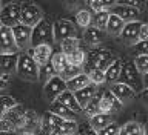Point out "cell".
<instances>
[{"mask_svg":"<svg viewBox=\"0 0 148 135\" xmlns=\"http://www.w3.org/2000/svg\"><path fill=\"white\" fill-rule=\"evenodd\" d=\"M17 74L18 77L26 81H37L40 78V66L36 63L31 54L23 52L18 57V64H17Z\"/></svg>","mask_w":148,"mask_h":135,"instance_id":"6da1fadb","label":"cell"},{"mask_svg":"<svg viewBox=\"0 0 148 135\" xmlns=\"http://www.w3.org/2000/svg\"><path fill=\"white\" fill-rule=\"evenodd\" d=\"M54 26L48 23L43 18L36 28H32V37H31V46L37 48L42 45H49L53 46L54 43Z\"/></svg>","mask_w":148,"mask_h":135,"instance_id":"7a4b0ae2","label":"cell"},{"mask_svg":"<svg viewBox=\"0 0 148 135\" xmlns=\"http://www.w3.org/2000/svg\"><path fill=\"white\" fill-rule=\"evenodd\" d=\"M116 58L117 57H114L106 49H91L86 55V66L85 68H96V69L106 71L108 66L113 64Z\"/></svg>","mask_w":148,"mask_h":135,"instance_id":"3957f363","label":"cell"},{"mask_svg":"<svg viewBox=\"0 0 148 135\" xmlns=\"http://www.w3.org/2000/svg\"><path fill=\"white\" fill-rule=\"evenodd\" d=\"M120 83H125L130 88H133L134 91L140 89V86L143 85L142 78H140V72L137 71L134 62H125L122 63V71H120Z\"/></svg>","mask_w":148,"mask_h":135,"instance_id":"277c9868","label":"cell"},{"mask_svg":"<svg viewBox=\"0 0 148 135\" xmlns=\"http://www.w3.org/2000/svg\"><path fill=\"white\" fill-rule=\"evenodd\" d=\"M20 12H22V25H26L29 28H36L43 20V12L34 3L29 2L20 3Z\"/></svg>","mask_w":148,"mask_h":135,"instance_id":"5b68a950","label":"cell"},{"mask_svg":"<svg viewBox=\"0 0 148 135\" xmlns=\"http://www.w3.org/2000/svg\"><path fill=\"white\" fill-rule=\"evenodd\" d=\"M0 20H2V26L8 28H16L22 25V12H20V5L18 3H8L2 8L0 12Z\"/></svg>","mask_w":148,"mask_h":135,"instance_id":"8992f818","label":"cell"},{"mask_svg":"<svg viewBox=\"0 0 148 135\" xmlns=\"http://www.w3.org/2000/svg\"><path fill=\"white\" fill-rule=\"evenodd\" d=\"M40 123H42V118L37 115V112L34 111H25L23 117L20 120V124L17 128V132L18 134H29V135H36L39 134L40 131Z\"/></svg>","mask_w":148,"mask_h":135,"instance_id":"52a82bcc","label":"cell"},{"mask_svg":"<svg viewBox=\"0 0 148 135\" xmlns=\"http://www.w3.org/2000/svg\"><path fill=\"white\" fill-rule=\"evenodd\" d=\"M54 40L60 43V41L66 40V39H74V37H77V28L74 25L73 22L69 20H57L54 23Z\"/></svg>","mask_w":148,"mask_h":135,"instance_id":"ba28073f","label":"cell"},{"mask_svg":"<svg viewBox=\"0 0 148 135\" xmlns=\"http://www.w3.org/2000/svg\"><path fill=\"white\" fill-rule=\"evenodd\" d=\"M66 89H68L66 81L62 80V78H60V75H56V77H53V78H49V80L45 83V86H43L45 95H46V98L49 100V103L56 101V100L59 98V95L63 94Z\"/></svg>","mask_w":148,"mask_h":135,"instance_id":"9c48e42d","label":"cell"},{"mask_svg":"<svg viewBox=\"0 0 148 135\" xmlns=\"http://www.w3.org/2000/svg\"><path fill=\"white\" fill-rule=\"evenodd\" d=\"M110 12L116 14L117 17H120L125 23H130V22H137L139 20V16H140V11L134 6H130L127 3H119V5H114L113 9Z\"/></svg>","mask_w":148,"mask_h":135,"instance_id":"30bf717a","label":"cell"},{"mask_svg":"<svg viewBox=\"0 0 148 135\" xmlns=\"http://www.w3.org/2000/svg\"><path fill=\"white\" fill-rule=\"evenodd\" d=\"M0 41H2V49H0L2 54H17L20 51L16 43L11 28L2 26V29H0Z\"/></svg>","mask_w":148,"mask_h":135,"instance_id":"8fae6325","label":"cell"},{"mask_svg":"<svg viewBox=\"0 0 148 135\" xmlns=\"http://www.w3.org/2000/svg\"><path fill=\"white\" fill-rule=\"evenodd\" d=\"M12 34L16 39V43L20 51H25L31 46V37H32V28L26 25H18L12 28Z\"/></svg>","mask_w":148,"mask_h":135,"instance_id":"7c38bea8","label":"cell"},{"mask_svg":"<svg viewBox=\"0 0 148 135\" xmlns=\"http://www.w3.org/2000/svg\"><path fill=\"white\" fill-rule=\"evenodd\" d=\"M110 91L116 95V98H117L122 104H127V103H130V101H133L136 98V91H134L133 88H130L128 85L120 83V81L111 85Z\"/></svg>","mask_w":148,"mask_h":135,"instance_id":"4fadbf2b","label":"cell"},{"mask_svg":"<svg viewBox=\"0 0 148 135\" xmlns=\"http://www.w3.org/2000/svg\"><path fill=\"white\" fill-rule=\"evenodd\" d=\"M142 25H143V23H142L140 20L125 23V28H123L122 34H120V39H122L125 43L137 45V43H139V34H140Z\"/></svg>","mask_w":148,"mask_h":135,"instance_id":"5bb4252c","label":"cell"},{"mask_svg":"<svg viewBox=\"0 0 148 135\" xmlns=\"http://www.w3.org/2000/svg\"><path fill=\"white\" fill-rule=\"evenodd\" d=\"M122 103L116 98V95L113 94L111 91H106L103 92L100 98V114H113V112H117V111L122 109Z\"/></svg>","mask_w":148,"mask_h":135,"instance_id":"9a60e30c","label":"cell"},{"mask_svg":"<svg viewBox=\"0 0 148 135\" xmlns=\"http://www.w3.org/2000/svg\"><path fill=\"white\" fill-rule=\"evenodd\" d=\"M31 55H32V58L36 60V63L39 64L40 68H43L48 63H51V58H53V55H54L53 46L42 45V46H37V48H32Z\"/></svg>","mask_w":148,"mask_h":135,"instance_id":"2e32d148","label":"cell"},{"mask_svg":"<svg viewBox=\"0 0 148 135\" xmlns=\"http://www.w3.org/2000/svg\"><path fill=\"white\" fill-rule=\"evenodd\" d=\"M49 112H53L56 115H59L60 118H63V120H66V121H76V118H77V114L76 112H73L69 108H66L65 104H62L60 101H53V103L49 104Z\"/></svg>","mask_w":148,"mask_h":135,"instance_id":"e0dca14e","label":"cell"},{"mask_svg":"<svg viewBox=\"0 0 148 135\" xmlns=\"http://www.w3.org/2000/svg\"><path fill=\"white\" fill-rule=\"evenodd\" d=\"M97 94V86L96 85H92V83H90L88 86H85L83 89L80 91H77V92H74V95H76V98L79 101V104L82 106L83 109H85V106L90 103V101L96 97Z\"/></svg>","mask_w":148,"mask_h":135,"instance_id":"ac0fdd59","label":"cell"},{"mask_svg":"<svg viewBox=\"0 0 148 135\" xmlns=\"http://www.w3.org/2000/svg\"><path fill=\"white\" fill-rule=\"evenodd\" d=\"M57 101H60L62 104H65L66 108H69V109L73 111V112H76L77 115L83 112V108H82L80 104H79V101H77V98H76V95H74V92L68 91V89L65 91L63 94L59 95Z\"/></svg>","mask_w":148,"mask_h":135,"instance_id":"d6986e66","label":"cell"},{"mask_svg":"<svg viewBox=\"0 0 148 135\" xmlns=\"http://www.w3.org/2000/svg\"><path fill=\"white\" fill-rule=\"evenodd\" d=\"M18 57H20V54H2V58H0L2 74H9L12 71H17Z\"/></svg>","mask_w":148,"mask_h":135,"instance_id":"ffe728a7","label":"cell"},{"mask_svg":"<svg viewBox=\"0 0 148 135\" xmlns=\"http://www.w3.org/2000/svg\"><path fill=\"white\" fill-rule=\"evenodd\" d=\"M111 123H114V117L111 114H97L90 118V128H92L97 132L102 131V129L106 128Z\"/></svg>","mask_w":148,"mask_h":135,"instance_id":"44dd1931","label":"cell"},{"mask_svg":"<svg viewBox=\"0 0 148 135\" xmlns=\"http://www.w3.org/2000/svg\"><path fill=\"white\" fill-rule=\"evenodd\" d=\"M125 28V22L120 17H117L116 14L110 12V18H108V25H106V34L110 35H120Z\"/></svg>","mask_w":148,"mask_h":135,"instance_id":"7402d4cb","label":"cell"},{"mask_svg":"<svg viewBox=\"0 0 148 135\" xmlns=\"http://www.w3.org/2000/svg\"><path fill=\"white\" fill-rule=\"evenodd\" d=\"M83 39H85V41L88 45L91 46H96L102 43V41L105 40V31H100V29H96V28H86L85 29V34H83Z\"/></svg>","mask_w":148,"mask_h":135,"instance_id":"603a6c76","label":"cell"},{"mask_svg":"<svg viewBox=\"0 0 148 135\" xmlns=\"http://www.w3.org/2000/svg\"><path fill=\"white\" fill-rule=\"evenodd\" d=\"M120 71H122V60L116 58L113 64L108 66V69L105 71V78H106V83L110 85H114V83L119 81L120 78Z\"/></svg>","mask_w":148,"mask_h":135,"instance_id":"cb8c5ba5","label":"cell"},{"mask_svg":"<svg viewBox=\"0 0 148 135\" xmlns=\"http://www.w3.org/2000/svg\"><path fill=\"white\" fill-rule=\"evenodd\" d=\"M90 78H88V75L85 72L80 74V75H77L76 78H73V80H69L66 81V86H68V91H71V92H77V91H80L83 89L85 86L90 85Z\"/></svg>","mask_w":148,"mask_h":135,"instance_id":"d4e9b609","label":"cell"},{"mask_svg":"<svg viewBox=\"0 0 148 135\" xmlns=\"http://www.w3.org/2000/svg\"><path fill=\"white\" fill-rule=\"evenodd\" d=\"M108 18H110V11L92 14V17H91V26L96 28V29H100V31H106Z\"/></svg>","mask_w":148,"mask_h":135,"instance_id":"484cf974","label":"cell"},{"mask_svg":"<svg viewBox=\"0 0 148 135\" xmlns=\"http://www.w3.org/2000/svg\"><path fill=\"white\" fill-rule=\"evenodd\" d=\"M88 75L90 78V81L92 85L99 86V85H103L106 81L105 78V71H102V69H96V68H85V71H83Z\"/></svg>","mask_w":148,"mask_h":135,"instance_id":"4316f807","label":"cell"},{"mask_svg":"<svg viewBox=\"0 0 148 135\" xmlns=\"http://www.w3.org/2000/svg\"><path fill=\"white\" fill-rule=\"evenodd\" d=\"M51 63H53V66H54V69H56V72H57V75L69 66L66 55L62 54V52H56V54L53 55V58H51Z\"/></svg>","mask_w":148,"mask_h":135,"instance_id":"83f0119b","label":"cell"},{"mask_svg":"<svg viewBox=\"0 0 148 135\" xmlns=\"http://www.w3.org/2000/svg\"><path fill=\"white\" fill-rule=\"evenodd\" d=\"M23 114H25L23 108H22L20 104H17L16 108H12L11 111H8L6 114H3V115H2V118L9 120V121H12V123L18 128V124H20V120H22V117H23Z\"/></svg>","mask_w":148,"mask_h":135,"instance_id":"f1b7e54d","label":"cell"},{"mask_svg":"<svg viewBox=\"0 0 148 135\" xmlns=\"http://www.w3.org/2000/svg\"><path fill=\"white\" fill-rule=\"evenodd\" d=\"M119 135H142V126L137 121H128L120 128Z\"/></svg>","mask_w":148,"mask_h":135,"instance_id":"f546056e","label":"cell"},{"mask_svg":"<svg viewBox=\"0 0 148 135\" xmlns=\"http://www.w3.org/2000/svg\"><path fill=\"white\" fill-rule=\"evenodd\" d=\"M60 52L65 54V55H69V54H73L74 51H77L79 49V39L77 37H74V39H66V40H63V41H60Z\"/></svg>","mask_w":148,"mask_h":135,"instance_id":"4dcf8cb0","label":"cell"},{"mask_svg":"<svg viewBox=\"0 0 148 135\" xmlns=\"http://www.w3.org/2000/svg\"><path fill=\"white\" fill-rule=\"evenodd\" d=\"M91 17H92V14L88 9H80L76 14V23L80 28H83V29H86V28L91 26Z\"/></svg>","mask_w":148,"mask_h":135,"instance_id":"1f68e13d","label":"cell"},{"mask_svg":"<svg viewBox=\"0 0 148 135\" xmlns=\"http://www.w3.org/2000/svg\"><path fill=\"white\" fill-rule=\"evenodd\" d=\"M100 98H102V95L96 94V97L85 106V109H83V111H85V114L90 118L94 117V115H97V114H100Z\"/></svg>","mask_w":148,"mask_h":135,"instance_id":"d6a6232c","label":"cell"},{"mask_svg":"<svg viewBox=\"0 0 148 135\" xmlns=\"http://www.w3.org/2000/svg\"><path fill=\"white\" fill-rule=\"evenodd\" d=\"M66 58H68V63L69 64H73V66H83V64H85L86 62V55H85V52H83V51L79 48L77 51H74L73 54H69V55H66Z\"/></svg>","mask_w":148,"mask_h":135,"instance_id":"836d02e7","label":"cell"},{"mask_svg":"<svg viewBox=\"0 0 148 135\" xmlns=\"http://www.w3.org/2000/svg\"><path fill=\"white\" fill-rule=\"evenodd\" d=\"M80 74H83V69L80 66H73V64H69V66L65 69V71H62L59 74L60 78L65 81H69V80H73V78H76L77 75H80Z\"/></svg>","mask_w":148,"mask_h":135,"instance_id":"e575fe53","label":"cell"},{"mask_svg":"<svg viewBox=\"0 0 148 135\" xmlns=\"http://www.w3.org/2000/svg\"><path fill=\"white\" fill-rule=\"evenodd\" d=\"M133 62H134V64H136L137 71L140 72L142 75L148 72V55H137Z\"/></svg>","mask_w":148,"mask_h":135,"instance_id":"d590c367","label":"cell"},{"mask_svg":"<svg viewBox=\"0 0 148 135\" xmlns=\"http://www.w3.org/2000/svg\"><path fill=\"white\" fill-rule=\"evenodd\" d=\"M108 6H113V3H105V2H100V0H94V2L90 3V8H91L92 14L108 11Z\"/></svg>","mask_w":148,"mask_h":135,"instance_id":"8d00e7d4","label":"cell"},{"mask_svg":"<svg viewBox=\"0 0 148 135\" xmlns=\"http://www.w3.org/2000/svg\"><path fill=\"white\" fill-rule=\"evenodd\" d=\"M2 114H6L8 111H11L12 108H16L17 106V103H16V100L12 98V97H9V95H3L2 97Z\"/></svg>","mask_w":148,"mask_h":135,"instance_id":"74e56055","label":"cell"},{"mask_svg":"<svg viewBox=\"0 0 148 135\" xmlns=\"http://www.w3.org/2000/svg\"><path fill=\"white\" fill-rule=\"evenodd\" d=\"M119 131H120V126L114 121V123L108 124L106 128H103L102 131H99L97 134L99 135H119Z\"/></svg>","mask_w":148,"mask_h":135,"instance_id":"f35d334b","label":"cell"},{"mask_svg":"<svg viewBox=\"0 0 148 135\" xmlns=\"http://www.w3.org/2000/svg\"><path fill=\"white\" fill-rule=\"evenodd\" d=\"M134 49L139 55H148V41H139L137 45H134Z\"/></svg>","mask_w":148,"mask_h":135,"instance_id":"ab89813d","label":"cell"},{"mask_svg":"<svg viewBox=\"0 0 148 135\" xmlns=\"http://www.w3.org/2000/svg\"><path fill=\"white\" fill-rule=\"evenodd\" d=\"M139 41H148V23H143L139 34Z\"/></svg>","mask_w":148,"mask_h":135,"instance_id":"60d3db41","label":"cell"},{"mask_svg":"<svg viewBox=\"0 0 148 135\" xmlns=\"http://www.w3.org/2000/svg\"><path fill=\"white\" fill-rule=\"evenodd\" d=\"M140 100L145 106H148V88H145V89L140 92Z\"/></svg>","mask_w":148,"mask_h":135,"instance_id":"b9f144b4","label":"cell"},{"mask_svg":"<svg viewBox=\"0 0 148 135\" xmlns=\"http://www.w3.org/2000/svg\"><path fill=\"white\" fill-rule=\"evenodd\" d=\"M82 135H99V134H97V131H94L92 128H85L82 131Z\"/></svg>","mask_w":148,"mask_h":135,"instance_id":"7bdbcfd3","label":"cell"},{"mask_svg":"<svg viewBox=\"0 0 148 135\" xmlns=\"http://www.w3.org/2000/svg\"><path fill=\"white\" fill-rule=\"evenodd\" d=\"M9 80V74H2V88H6Z\"/></svg>","mask_w":148,"mask_h":135,"instance_id":"ee69618b","label":"cell"},{"mask_svg":"<svg viewBox=\"0 0 148 135\" xmlns=\"http://www.w3.org/2000/svg\"><path fill=\"white\" fill-rule=\"evenodd\" d=\"M142 83H143V86H145V88H148V72L142 75Z\"/></svg>","mask_w":148,"mask_h":135,"instance_id":"f6af8a7d","label":"cell"},{"mask_svg":"<svg viewBox=\"0 0 148 135\" xmlns=\"http://www.w3.org/2000/svg\"><path fill=\"white\" fill-rule=\"evenodd\" d=\"M142 135H148V121L142 126Z\"/></svg>","mask_w":148,"mask_h":135,"instance_id":"bcb514c9","label":"cell"},{"mask_svg":"<svg viewBox=\"0 0 148 135\" xmlns=\"http://www.w3.org/2000/svg\"><path fill=\"white\" fill-rule=\"evenodd\" d=\"M0 135H20L17 131H9V132H0Z\"/></svg>","mask_w":148,"mask_h":135,"instance_id":"7dc6e473","label":"cell"},{"mask_svg":"<svg viewBox=\"0 0 148 135\" xmlns=\"http://www.w3.org/2000/svg\"><path fill=\"white\" fill-rule=\"evenodd\" d=\"M76 135H77V134H76Z\"/></svg>","mask_w":148,"mask_h":135,"instance_id":"c3c4849f","label":"cell"}]
</instances>
